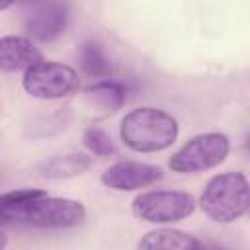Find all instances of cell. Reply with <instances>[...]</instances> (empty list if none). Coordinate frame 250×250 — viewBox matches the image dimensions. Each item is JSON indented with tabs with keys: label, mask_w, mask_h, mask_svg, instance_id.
<instances>
[{
	"label": "cell",
	"mask_w": 250,
	"mask_h": 250,
	"mask_svg": "<svg viewBox=\"0 0 250 250\" xmlns=\"http://www.w3.org/2000/svg\"><path fill=\"white\" fill-rule=\"evenodd\" d=\"M43 193V189H31V188H23V189H12V191H6L0 195V209L4 207H12V205H18L29 197H35Z\"/></svg>",
	"instance_id": "15"
},
{
	"label": "cell",
	"mask_w": 250,
	"mask_h": 250,
	"mask_svg": "<svg viewBox=\"0 0 250 250\" xmlns=\"http://www.w3.org/2000/svg\"><path fill=\"white\" fill-rule=\"evenodd\" d=\"M80 68L92 78H109L113 74V64L104 47L98 41H84L80 47Z\"/></svg>",
	"instance_id": "13"
},
{
	"label": "cell",
	"mask_w": 250,
	"mask_h": 250,
	"mask_svg": "<svg viewBox=\"0 0 250 250\" xmlns=\"http://www.w3.org/2000/svg\"><path fill=\"white\" fill-rule=\"evenodd\" d=\"M8 244V240H6V234L2 232V229H0V248H4Z\"/></svg>",
	"instance_id": "17"
},
{
	"label": "cell",
	"mask_w": 250,
	"mask_h": 250,
	"mask_svg": "<svg viewBox=\"0 0 250 250\" xmlns=\"http://www.w3.org/2000/svg\"><path fill=\"white\" fill-rule=\"evenodd\" d=\"M84 98L92 105L104 111H117L127 100V88L125 84H121L119 80H113L111 76L100 78L94 84L84 88Z\"/></svg>",
	"instance_id": "11"
},
{
	"label": "cell",
	"mask_w": 250,
	"mask_h": 250,
	"mask_svg": "<svg viewBox=\"0 0 250 250\" xmlns=\"http://www.w3.org/2000/svg\"><path fill=\"white\" fill-rule=\"evenodd\" d=\"M162 180V168L146 162L119 160L104 170L102 184L115 191H137Z\"/></svg>",
	"instance_id": "8"
},
{
	"label": "cell",
	"mask_w": 250,
	"mask_h": 250,
	"mask_svg": "<svg viewBox=\"0 0 250 250\" xmlns=\"http://www.w3.org/2000/svg\"><path fill=\"white\" fill-rule=\"evenodd\" d=\"M82 143L90 150V154H96V156H111L117 152L111 135L100 127H88L82 133Z\"/></svg>",
	"instance_id": "14"
},
{
	"label": "cell",
	"mask_w": 250,
	"mask_h": 250,
	"mask_svg": "<svg viewBox=\"0 0 250 250\" xmlns=\"http://www.w3.org/2000/svg\"><path fill=\"white\" fill-rule=\"evenodd\" d=\"M68 27V6L64 0H41L25 20V33L33 41L49 43Z\"/></svg>",
	"instance_id": "7"
},
{
	"label": "cell",
	"mask_w": 250,
	"mask_h": 250,
	"mask_svg": "<svg viewBox=\"0 0 250 250\" xmlns=\"http://www.w3.org/2000/svg\"><path fill=\"white\" fill-rule=\"evenodd\" d=\"M86 219V207L68 197H51L45 191L18 205L0 209V225H21L37 229H68Z\"/></svg>",
	"instance_id": "1"
},
{
	"label": "cell",
	"mask_w": 250,
	"mask_h": 250,
	"mask_svg": "<svg viewBox=\"0 0 250 250\" xmlns=\"http://www.w3.org/2000/svg\"><path fill=\"white\" fill-rule=\"evenodd\" d=\"M18 2H21V4H27V6H29V4H31V6H35V4H37V2H41V0H18Z\"/></svg>",
	"instance_id": "18"
},
{
	"label": "cell",
	"mask_w": 250,
	"mask_h": 250,
	"mask_svg": "<svg viewBox=\"0 0 250 250\" xmlns=\"http://www.w3.org/2000/svg\"><path fill=\"white\" fill-rule=\"evenodd\" d=\"M43 61L39 47L25 35H4L0 37V70L20 72L27 70L35 62Z\"/></svg>",
	"instance_id": "9"
},
{
	"label": "cell",
	"mask_w": 250,
	"mask_h": 250,
	"mask_svg": "<svg viewBox=\"0 0 250 250\" xmlns=\"http://www.w3.org/2000/svg\"><path fill=\"white\" fill-rule=\"evenodd\" d=\"M178 133L180 125L176 117L156 107L131 109L119 123L123 145L135 152H160L176 143Z\"/></svg>",
	"instance_id": "2"
},
{
	"label": "cell",
	"mask_w": 250,
	"mask_h": 250,
	"mask_svg": "<svg viewBox=\"0 0 250 250\" xmlns=\"http://www.w3.org/2000/svg\"><path fill=\"white\" fill-rule=\"evenodd\" d=\"M230 150V141L227 135L211 131L191 137L182 148H178L170 160L168 166L172 172L178 174H197L211 170L219 166Z\"/></svg>",
	"instance_id": "4"
},
{
	"label": "cell",
	"mask_w": 250,
	"mask_h": 250,
	"mask_svg": "<svg viewBox=\"0 0 250 250\" xmlns=\"http://www.w3.org/2000/svg\"><path fill=\"white\" fill-rule=\"evenodd\" d=\"M92 166V156L86 152H66L37 164V174L49 180H66L84 174Z\"/></svg>",
	"instance_id": "10"
},
{
	"label": "cell",
	"mask_w": 250,
	"mask_h": 250,
	"mask_svg": "<svg viewBox=\"0 0 250 250\" xmlns=\"http://www.w3.org/2000/svg\"><path fill=\"white\" fill-rule=\"evenodd\" d=\"M195 211V197L180 189H154L139 193L133 199L137 219L154 225L178 223Z\"/></svg>",
	"instance_id": "5"
},
{
	"label": "cell",
	"mask_w": 250,
	"mask_h": 250,
	"mask_svg": "<svg viewBox=\"0 0 250 250\" xmlns=\"http://www.w3.org/2000/svg\"><path fill=\"white\" fill-rule=\"evenodd\" d=\"M23 90L37 100H59L78 90L80 78L78 72L57 61H39L27 70L21 78Z\"/></svg>",
	"instance_id": "6"
},
{
	"label": "cell",
	"mask_w": 250,
	"mask_h": 250,
	"mask_svg": "<svg viewBox=\"0 0 250 250\" xmlns=\"http://www.w3.org/2000/svg\"><path fill=\"white\" fill-rule=\"evenodd\" d=\"M201 211L215 223H232L240 219L250 205V188L242 172H223L213 176L201 195Z\"/></svg>",
	"instance_id": "3"
},
{
	"label": "cell",
	"mask_w": 250,
	"mask_h": 250,
	"mask_svg": "<svg viewBox=\"0 0 250 250\" xmlns=\"http://www.w3.org/2000/svg\"><path fill=\"white\" fill-rule=\"evenodd\" d=\"M205 244L184 232V230H176V229H156L146 232L141 240H139V248H178V250H191V248H203Z\"/></svg>",
	"instance_id": "12"
},
{
	"label": "cell",
	"mask_w": 250,
	"mask_h": 250,
	"mask_svg": "<svg viewBox=\"0 0 250 250\" xmlns=\"http://www.w3.org/2000/svg\"><path fill=\"white\" fill-rule=\"evenodd\" d=\"M16 2H18V0H0V12H4V10H8V8H12Z\"/></svg>",
	"instance_id": "16"
}]
</instances>
